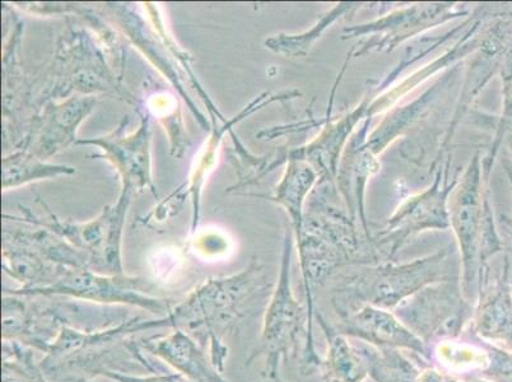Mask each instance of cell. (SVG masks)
<instances>
[{"label": "cell", "instance_id": "cell-1", "mask_svg": "<svg viewBox=\"0 0 512 382\" xmlns=\"http://www.w3.org/2000/svg\"><path fill=\"white\" fill-rule=\"evenodd\" d=\"M272 291L267 270L255 258L239 273L200 284L184 301L172 306L169 314L153 320H134L132 334L184 330L195 340L208 342L213 365L223 374L228 357L223 337L269 300Z\"/></svg>", "mask_w": 512, "mask_h": 382}, {"label": "cell", "instance_id": "cell-2", "mask_svg": "<svg viewBox=\"0 0 512 382\" xmlns=\"http://www.w3.org/2000/svg\"><path fill=\"white\" fill-rule=\"evenodd\" d=\"M453 253L441 249L408 263L385 262L357 265L335 282L330 304L335 316L361 305L394 311L416 293L432 284L454 281Z\"/></svg>", "mask_w": 512, "mask_h": 382}, {"label": "cell", "instance_id": "cell-3", "mask_svg": "<svg viewBox=\"0 0 512 382\" xmlns=\"http://www.w3.org/2000/svg\"><path fill=\"white\" fill-rule=\"evenodd\" d=\"M293 246L292 228H286L281 269L265 307L260 344L246 361L250 365L256 358L263 357V375L271 381L279 376L281 363L291 358L300 357V370L304 375L318 371L321 362L315 347L314 320L310 318L307 306L297 300L292 290Z\"/></svg>", "mask_w": 512, "mask_h": 382}, {"label": "cell", "instance_id": "cell-4", "mask_svg": "<svg viewBox=\"0 0 512 382\" xmlns=\"http://www.w3.org/2000/svg\"><path fill=\"white\" fill-rule=\"evenodd\" d=\"M106 54L91 34L69 26L58 40L48 78L37 96L39 111L46 102L67 100L73 93L106 95L139 109L136 97L123 83V74Z\"/></svg>", "mask_w": 512, "mask_h": 382}, {"label": "cell", "instance_id": "cell-5", "mask_svg": "<svg viewBox=\"0 0 512 382\" xmlns=\"http://www.w3.org/2000/svg\"><path fill=\"white\" fill-rule=\"evenodd\" d=\"M133 197L132 191L121 189L119 198L113 206H106L96 220L81 223V225L59 220L40 197H37V202L48 213V217H37L29 208L21 207L22 217L4 214L3 218L46 228L82 251L90 262V269L97 273L115 276V274H125L123 258H121V240H123L125 218Z\"/></svg>", "mask_w": 512, "mask_h": 382}, {"label": "cell", "instance_id": "cell-6", "mask_svg": "<svg viewBox=\"0 0 512 382\" xmlns=\"http://www.w3.org/2000/svg\"><path fill=\"white\" fill-rule=\"evenodd\" d=\"M150 281L125 274L97 273L90 268H63L53 282L43 287L4 291L22 297H71L101 305H125L147 310L158 318L169 314L170 301L152 295Z\"/></svg>", "mask_w": 512, "mask_h": 382}, {"label": "cell", "instance_id": "cell-7", "mask_svg": "<svg viewBox=\"0 0 512 382\" xmlns=\"http://www.w3.org/2000/svg\"><path fill=\"white\" fill-rule=\"evenodd\" d=\"M483 157L477 151L470 158L449 199L450 228L460 253V284L470 302L477 298L481 262L482 231L487 204L491 202L490 181L484 180Z\"/></svg>", "mask_w": 512, "mask_h": 382}, {"label": "cell", "instance_id": "cell-8", "mask_svg": "<svg viewBox=\"0 0 512 382\" xmlns=\"http://www.w3.org/2000/svg\"><path fill=\"white\" fill-rule=\"evenodd\" d=\"M449 172L450 156L437 169L430 188L404 200L383 230L371 235V245L379 260L392 262L408 240L422 232L449 230V199L460 179L456 176L449 183Z\"/></svg>", "mask_w": 512, "mask_h": 382}, {"label": "cell", "instance_id": "cell-9", "mask_svg": "<svg viewBox=\"0 0 512 382\" xmlns=\"http://www.w3.org/2000/svg\"><path fill=\"white\" fill-rule=\"evenodd\" d=\"M428 347L463 337L472 323L474 304L464 296L460 279L432 284L394 310Z\"/></svg>", "mask_w": 512, "mask_h": 382}, {"label": "cell", "instance_id": "cell-10", "mask_svg": "<svg viewBox=\"0 0 512 382\" xmlns=\"http://www.w3.org/2000/svg\"><path fill=\"white\" fill-rule=\"evenodd\" d=\"M468 15V11H458L455 3L413 4L374 21L346 27L342 40L370 37L360 49H352L355 58L363 57L372 51L392 53L400 44L406 43L412 37Z\"/></svg>", "mask_w": 512, "mask_h": 382}, {"label": "cell", "instance_id": "cell-11", "mask_svg": "<svg viewBox=\"0 0 512 382\" xmlns=\"http://www.w3.org/2000/svg\"><path fill=\"white\" fill-rule=\"evenodd\" d=\"M146 6L148 12H150L153 27H155V31L158 35L157 37L155 36V32L151 30V27L146 26V22H144L143 18L136 15L132 9L119 6V4H110V7L113 8L116 13V17H118L121 29L124 30L130 41H132L139 50L143 51V54L156 65L158 71L169 79L171 85L178 88L180 95L183 96L185 100H188L190 110L197 116L203 129L211 130V125H209L207 118H204L193 102L189 100L188 92L185 91L183 85V77H181L180 68L176 67L170 60V57H174L178 60L181 67H183L186 74H188L189 81L192 82L194 87L198 88L199 95L203 96L204 100H208L209 97L207 93L203 92L202 86L199 85L198 79L194 76L193 69L190 67L189 55H186V53L175 44V41L167 35L166 29L164 25H162L161 18L157 15V8L153 7V4L150 3L146 4Z\"/></svg>", "mask_w": 512, "mask_h": 382}, {"label": "cell", "instance_id": "cell-12", "mask_svg": "<svg viewBox=\"0 0 512 382\" xmlns=\"http://www.w3.org/2000/svg\"><path fill=\"white\" fill-rule=\"evenodd\" d=\"M141 123L136 132L127 133L129 124L125 116L118 128L102 137L78 139L76 146H93L101 149V155L114 166L120 176L125 190L136 194L138 191L150 190L158 198L157 188L153 183L151 163V121L146 111L138 109Z\"/></svg>", "mask_w": 512, "mask_h": 382}, {"label": "cell", "instance_id": "cell-13", "mask_svg": "<svg viewBox=\"0 0 512 382\" xmlns=\"http://www.w3.org/2000/svg\"><path fill=\"white\" fill-rule=\"evenodd\" d=\"M333 328L347 338L375 348L412 353L432 366L431 348L408 328L394 311L361 305L335 316Z\"/></svg>", "mask_w": 512, "mask_h": 382}, {"label": "cell", "instance_id": "cell-14", "mask_svg": "<svg viewBox=\"0 0 512 382\" xmlns=\"http://www.w3.org/2000/svg\"><path fill=\"white\" fill-rule=\"evenodd\" d=\"M511 260L505 255L497 272L490 263L479 273L478 292L469 330L483 342L512 352Z\"/></svg>", "mask_w": 512, "mask_h": 382}, {"label": "cell", "instance_id": "cell-15", "mask_svg": "<svg viewBox=\"0 0 512 382\" xmlns=\"http://www.w3.org/2000/svg\"><path fill=\"white\" fill-rule=\"evenodd\" d=\"M96 97L74 96L62 101H49L32 120L29 134L21 148L41 160L76 146L79 125L92 113Z\"/></svg>", "mask_w": 512, "mask_h": 382}, {"label": "cell", "instance_id": "cell-16", "mask_svg": "<svg viewBox=\"0 0 512 382\" xmlns=\"http://www.w3.org/2000/svg\"><path fill=\"white\" fill-rule=\"evenodd\" d=\"M23 25L17 23L9 37L3 58V115L4 135L16 149L21 148L39 107L36 97L20 64V45Z\"/></svg>", "mask_w": 512, "mask_h": 382}, {"label": "cell", "instance_id": "cell-17", "mask_svg": "<svg viewBox=\"0 0 512 382\" xmlns=\"http://www.w3.org/2000/svg\"><path fill=\"white\" fill-rule=\"evenodd\" d=\"M371 118L363 121L349 139L339 162L335 186L341 191L347 206L348 216L357 223L360 218L363 235L371 244L369 221L366 218L365 194L370 177L380 170L379 157L375 156L366 146L367 135L370 133Z\"/></svg>", "mask_w": 512, "mask_h": 382}, {"label": "cell", "instance_id": "cell-18", "mask_svg": "<svg viewBox=\"0 0 512 382\" xmlns=\"http://www.w3.org/2000/svg\"><path fill=\"white\" fill-rule=\"evenodd\" d=\"M371 100L370 96H366L360 105L343 115L341 119H328L318 137L306 146L291 149L293 156L302 158L314 166L320 176L319 184L335 186L344 149L358 129V125L367 118Z\"/></svg>", "mask_w": 512, "mask_h": 382}, {"label": "cell", "instance_id": "cell-19", "mask_svg": "<svg viewBox=\"0 0 512 382\" xmlns=\"http://www.w3.org/2000/svg\"><path fill=\"white\" fill-rule=\"evenodd\" d=\"M137 347L165 362L190 382H230L213 365L206 349L184 330L175 329L160 337L144 339Z\"/></svg>", "mask_w": 512, "mask_h": 382}, {"label": "cell", "instance_id": "cell-20", "mask_svg": "<svg viewBox=\"0 0 512 382\" xmlns=\"http://www.w3.org/2000/svg\"><path fill=\"white\" fill-rule=\"evenodd\" d=\"M458 69L459 65H455L453 69H450L444 77L435 82L416 100L386 111L381 123L367 135L366 146L369 147L370 151L377 157L383 155L390 144L397 141L400 135L411 128L439 100V97L449 90V87L453 85L454 74L458 72Z\"/></svg>", "mask_w": 512, "mask_h": 382}, {"label": "cell", "instance_id": "cell-21", "mask_svg": "<svg viewBox=\"0 0 512 382\" xmlns=\"http://www.w3.org/2000/svg\"><path fill=\"white\" fill-rule=\"evenodd\" d=\"M299 95L300 93L297 91L276 93V95H272L271 92H264L262 95L256 97L255 100L251 101L239 115H236L235 118L231 120H227L226 123L223 124V127L213 128L211 138L208 139L206 146H204L202 152H200L188 183L183 185L186 197H192L193 200V232L199 222L200 195H202L204 183H206L209 174H211L214 166H216L217 153L220 151L222 139L225 137V134L230 133L235 124L249 118V116L256 113V111L262 110L264 106L277 101L292 100Z\"/></svg>", "mask_w": 512, "mask_h": 382}, {"label": "cell", "instance_id": "cell-22", "mask_svg": "<svg viewBox=\"0 0 512 382\" xmlns=\"http://www.w3.org/2000/svg\"><path fill=\"white\" fill-rule=\"evenodd\" d=\"M320 176L309 162L302 158L293 156L291 151L287 152L286 169L276 189L269 195H253L256 198H264L276 203L277 206L285 209L290 217L293 234L299 232L305 218V202L313 193L316 185L319 184Z\"/></svg>", "mask_w": 512, "mask_h": 382}, {"label": "cell", "instance_id": "cell-23", "mask_svg": "<svg viewBox=\"0 0 512 382\" xmlns=\"http://www.w3.org/2000/svg\"><path fill=\"white\" fill-rule=\"evenodd\" d=\"M492 344L483 342L468 329L463 337L441 340L431 347L432 362L449 374L467 379L484 377L491 365Z\"/></svg>", "mask_w": 512, "mask_h": 382}, {"label": "cell", "instance_id": "cell-24", "mask_svg": "<svg viewBox=\"0 0 512 382\" xmlns=\"http://www.w3.org/2000/svg\"><path fill=\"white\" fill-rule=\"evenodd\" d=\"M315 318L327 342V351L318 368L320 379L323 382H365L370 379L369 368L356 343L338 333L318 312Z\"/></svg>", "mask_w": 512, "mask_h": 382}, {"label": "cell", "instance_id": "cell-25", "mask_svg": "<svg viewBox=\"0 0 512 382\" xmlns=\"http://www.w3.org/2000/svg\"><path fill=\"white\" fill-rule=\"evenodd\" d=\"M3 242L29 250L58 267L90 268V262L82 251L44 227L29 225L27 228L4 230Z\"/></svg>", "mask_w": 512, "mask_h": 382}, {"label": "cell", "instance_id": "cell-26", "mask_svg": "<svg viewBox=\"0 0 512 382\" xmlns=\"http://www.w3.org/2000/svg\"><path fill=\"white\" fill-rule=\"evenodd\" d=\"M356 346L374 382H421L422 368L428 366L420 358L409 357L398 349L375 348L361 342H356Z\"/></svg>", "mask_w": 512, "mask_h": 382}, {"label": "cell", "instance_id": "cell-27", "mask_svg": "<svg viewBox=\"0 0 512 382\" xmlns=\"http://www.w3.org/2000/svg\"><path fill=\"white\" fill-rule=\"evenodd\" d=\"M73 174H76L74 167L54 165L41 160L26 149H16L11 155L3 158L2 189L8 191L36 181Z\"/></svg>", "mask_w": 512, "mask_h": 382}, {"label": "cell", "instance_id": "cell-28", "mask_svg": "<svg viewBox=\"0 0 512 382\" xmlns=\"http://www.w3.org/2000/svg\"><path fill=\"white\" fill-rule=\"evenodd\" d=\"M360 3H339L329 12L320 17V20L315 23L309 31L302 32L297 35L281 34L269 37L265 41V46L273 53L282 55L285 58H299L305 57L310 53L316 41L321 39L325 31L337 23L341 18L348 15L355 9L360 8Z\"/></svg>", "mask_w": 512, "mask_h": 382}, {"label": "cell", "instance_id": "cell-29", "mask_svg": "<svg viewBox=\"0 0 512 382\" xmlns=\"http://www.w3.org/2000/svg\"><path fill=\"white\" fill-rule=\"evenodd\" d=\"M63 268L67 267L50 264L29 250L3 242L4 272L21 283V288L46 286L57 278Z\"/></svg>", "mask_w": 512, "mask_h": 382}, {"label": "cell", "instance_id": "cell-30", "mask_svg": "<svg viewBox=\"0 0 512 382\" xmlns=\"http://www.w3.org/2000/svg\"><path fill=\"white\" fill-rule=\"evenodd\" d=\"M501 85H502V113L498 116L495 128V138H493L492 146L487 155L483 157V176L484 180L490 181L493 166H495L496 158L500 153L502 142L505 141L507 128L512 123V51L506 55L504 63L500 69Z\"/></svg>", "mask_w": 512, "mask_h": 382}, {"label": "cell", "instance_id": "cell-31", "mask_svg": "<svg viewBox=\"0 0 512 382\" xmlns=\"http://www.w3.org/2000/svg\"><path fill=\"white\" fill-rule=\"evenodd\" d=\"M150 109L153 111L164 125L167 134H169L171 142V155L172 157L183 158L189 143L186 142L183 118H181V111L178 101L174 96L167 95V93H153L150 101H148Z\"/></svg>", "mask_w": 512, "mask_h": 382}, {"label": "cell", "instance_id": "cell-32", "mask_svg": "<svg viewBox=\"0 0 512 382\" xmlns=\"http://www.w3.org/2000/svg\"><path fill=\"white\" fill-rule=\"evenodd\" d=\"M93 375L106 376L109 377V379L118 382H183L181 381V376L179 374H161V372H153L151 375L138 376L121 374V372L100 368V370L93 371Z\"/></svg>", "mask_w": 512, "mask_h": 382}, {"label": "cell", "instance_id": "cell-33", "mask_svg": "<svg viewBox=\"0 0 512 382\" xmlns=\"http://www.w3.org/2000/svg\"><path fill=\"white\" fill-rule=\"evenodd\" d=\"M421 382H463L462 379L456 377L454 375L449 374L444 370H441L439 367L435 366H425L422 368Z\"/></svg>", "mask_w": 512, "mask_h": 382}, {"label": "cell", "instance_id": "cell-34", "mask_svg": "<svg viewBox=\"0 0 512 382\" xmlns=\"http://www.w3.org/2000/svg\"><path fill=\"white\" fill-rule=\"evenodd\" d=\"M502 165H504V170L506 172L507 181H509L512 197V162L510 157H504V160H502ZM502 242H504L505 253L507 255H512V221L510 222V226L506 228V236L502 237Z\"/></svg>", "mask_w": 512, "mask_h": 382}, {"label": "cell", "instance_id": "cell-35", "mask_svg": "<svg viewBox=\"0 0 512 382\" xmlns=\"http://www.w3.org/2000/svg\"><path fill=\"white\" fill-rule=\"evenodd\" d=\"M77 382H118L115 380L109 379V377L102 376V375H93L91 379L87 380H79Z\"/></svg>", "mask_w": 512, "mask_h": 382}, {"label": "cell", "instance_id": "cell-36", "mask_svg": "<svg viewBox=\"0 0 512 382\" xmlns=\"http://www.w3.org/2000/svg\"><path fill=\"white\" fill-rule=\"evenodd\" d=\"M505 139L507 142V147H509V151L512 157V123L509 125V128L506 130Z\"/></svg>", "mask_w": 512, "mask_h": 382}, {"label": "cell", "instance_id": "cell-37", "mask_svg": "<svg viewBox=\"0 0 512 382\" xmlns=\"http://www.w3.org/2000/svg\"><path fill=\"white\" fill-rule=\"evenodd\" d=\"M463 382H493L488 379H484V377H467V379H462Z\"/></svg>", "mask_w": 512, "mask_h": 382}, {"label": "cell", "instance_id": "cell-38", "mask_svg": "<svg viewBox=\"0 0 512 382\" xmlns=\"http://www.w3.org/2000/svg\"><path fill=\"white\" fill-rule=\"evenodd\" d=\"M272 382H285V381H283L281 375H279L276 377V379H273Z\"/></svg>", "mask_w": 512, "mask_h": 382}, {"label": "cell", "instance_id": "cell-39", "mask_svg": "<svg viewBox=\"0 0 512 382\" xmlns=\"http://www.w3.org/2000/svg\"><path fill=\"white\" fill-rule=\"evenodd\" d=\"M181 381H183V382H190V381H188V380L184 379V377H183V376H181Z\"/></svg>", "mask_w": 512, "mask_h": 382}, {"label": "cell", "instance_id": "cell-40", "mask_svg": "<svg viewBox=\"0 0 512 382\" xmlns=\"http://www.w3.org/2000/svg\"><path fill=\"white\" fill-rule=\"evenodd\" d=\"M511 288H512V276H511Z\"/></svg>", "mask_w": 512, "mask_h": 382}]
</instances>
